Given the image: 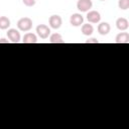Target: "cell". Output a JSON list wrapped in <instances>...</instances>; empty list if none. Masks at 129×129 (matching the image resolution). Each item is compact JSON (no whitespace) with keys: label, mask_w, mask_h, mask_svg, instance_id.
Masks as SVG:
<instances>
[{"label":"cell","mask_w":129,"mask_h":129,"mask_svg":"<svg viewBox=\"0 0 129 129\" xmlns=\"http://www.w3.org/2000/svg\"><path fill=\"white\" fill-rule=\"evenodd\" d=\"M7 36H8V39L11 41V42H14V43H17L20 41V33L18 30H16L15 28H10L8 29L7 31Z\"/></svg>","instance_id":"8992f818"},{"label":"cell","mask_w":129,"mask_h":129,"mask_svg":"<svg viewBox=\"0 0 129 129\" xmlns=\"http://www.w3.org/2000/svg\"><path fill=\"white\" fill-rule=\"evenodd\" d=\"M49 26L53 29H58L62 24V19L59 15H51L48 19Z\"/></svg>","instance_id":"277c9868"},{"label":"cell","mask_w":129,"mask_h":129,"mask_svg":"<svg viewBox=\"0 0 129 129\" xmlns=\"http://www.w3.org/2000/svg\"><path fill=\"white\" fill-rule=\"evenodd\" d=\"M93 6L92 0H78L77 2V8L81 12H87L89 11Z\"/></svg>","instance_id":"3957f363"},{"label":"cell","mask_w":129,"mask_h":129,"mask_svg":"<svg viewBox=\"0 0 129 129\" xmlns=\"http://www.w3.org/2000/svg\"><path fill=\"white\" fill-rule=\"evenodd\" d=\"M17 27L21 31H29L32 27V20L29 17H22L17 21Z\"/></svg>","instance_id":"6da1fadb"},{"label":"cell","mask_w":129,"mask_h":129,"mask_svg":"<svg viewBox=\"0 0 129 129\" xmlns=\"http://www.w3.org/2000/svg\"><path fill=\"white\" fill-rule=\"evenodd\" d=\"M36 33L40 38L45 39L50 34V28L45 24H39L36 26Z\"/></svg>","instance_id":"7a4b0ae2"},{"label":"cell","mask_w":129,"mask_h":129,"mask_svg":"<svg viewBox=\"0 0 129 129\" xmlns=\"http://www.w3.org/2000/svg\"><path fill=\"white\" fill-rule=\"evenodd\" d=\"M49 42L50 43H63L64 40L62 39V36L59 33H53L49 37Z\"/></svg>","instance_id":"4fadbf2b"},{"label":"cell","mask_w":129,"mask_h":129,"mask_svg":"<svg viewBox=\"0 0 129 129\" xmlns=\"http://www.w3.org/2000/svg\"><path fill=\"white\" fill-rule=\"evenodd\" d=\"M116 27H117L119 30L124 31V30H126V29L129 27V22H128V20H127L126 18L120 17V18H118V19L116 20Z\"/></svg>","instance_id":"ba28073f"},{"label":"cell","mask_w":129,"mask_h":129,"mask_svg":"<svg viewBox=\"0 0 129 129\" xmlns=\"http://www.w3.org/2000/svg\"><path fill=\"white\" fill-rule=\"evenodd\" d=\"M8 42H9V40L6 39V38H1L0 39V43H8Z\"/></svg>","instance_id":"ac0fdd59"},{"label":"cell","mask_w":129,"mask_h":129,"mask_svg":"<svg viewBox=\"0 0 129 129\" xmlns=\"http://www.w3.org/2000/svg\"><path fill=\"white\" fill-rule=\"evenodd\" d=\"M10 26V19L6 16H0V29L5 30Z\"/></svg>","instance_id":"5bb4252c"},{"label":"cell","mask_w":129,"mask_h":129,"mask_svg":"<svg viewBox=\"0 0 129 129\" xmlns=\"http://www.w3.org/2000/svg\"><path fill=\"white\" fill-rule=\"evenodd\" d=\"M70 23L75 27L81 26L84 23V17L80 13H74L70 17Z\"/></svg>","instance_id":"5b68a950"},{"label":"cell","mask_w":129,"mask_h":129,"mask_svg":"<svg viewBox=\"0 0 129 129\" xmlns=\"http://www.w3.org/2000/svg\"><path fill=\"white\" fill-rule=\"evenodd\" d=\"M110 29H111V27L108 22H101L98 25V32L101 35H107L110 32Z\"/></svg>","instance_id":"9c48e42d"},{"label":"cell","mask_w":129,"mask_h":129,"mask_svg":"<svg viewBox=\"0 0 129 129\" xmlns=\"http://www.w3.org/2000/svg\"><path fill=\"white\" fill-rule=\"evenodd\" d=\"M87 19L90 23H98L100 20H101V15L98 11L96 10H92V11H89L88 14H87Z\"/></svg>","instance_id":"52a82bcc"},{"label":"cell","mask_w":129,"mask_h":129,"mask_svg":"<svg viewBox=\"0 0 129 129\" xmlns=\"http://www.w3.org/2000/svg\"><path fill=\"white\" fill-rule=\"evenodd\" d=\"M100 1H106V0H100Z\"/></svg>","instance_id":"d6986e66"},{"label":"cell","mask_w":129,"mask_h":129,"mask_svg":"<svg viewBox=\"0 0 129 129\" xmlns=\"http://www.w3.org/2000/svg\"><path fill=\"white\" fill-rule=\"evenodd\" d=\"M116 43H128L129 42V33L128 32H120L115 39Z\"/></svg>","instance_id":"8fae6325"},{"label":"cell","mask_w":129,"mask_h":129,"mask_svg":"<svg viewBox=\"0 0 129 129\" xmlns=\"http://www.w3.org/2000/svg\"><path fill=\"white\" fill-rule=\"evenodd\" d=\"M99 41L96 39V38H89L87 41H86V43H98Z\"/></svg>","instance_id":"e0dca14e"},{"label":"cell","mask_w":129,"mask_h":129,"mask_svg":"<svg viewBox=\"0 0 129 129\" xmlns=\"http://www.w3.org/2000/svg\"><path fill=\"white\" fill-rule=\"evenodd\" d=\"M23 43H36L37 42V37L34 33L28 32L26 34H24L23 38H22Z\"/></svg>","instance_id":"30bf717a"},{"label":"cell","mask_w":129,"mask_h":129,"mask_svg":"<svg viewBox=\"0 0 129 129\" xmlns=\"http://www.w3.org/2000/svg\"><path fill=\"white\" fill-rule=\"evenodd\" d=\"M82 33L84 35H87V36H90L92 35V33L94 32V27L92 24H89V23H86V24H82Z\"/></svg>","instance_id":"7c38bea8"},{"label":"cell","mask_w":129,"mask_h":129,"mask_svg":"<svg viewBox=\"0 0 129 129\" xmlns=\"http://www.w3.org/2000/svg\"><path fill=\"white\" fill-rule=\"evenodd\" d=\"M22 2H23V4H24L25 6H27V7H32V6L35 5L36 0H22Z\"/></svg>","instance_id":"2e32d148"},{"label":"cell","mask_w":129,"mask_h":129,"mask_svg":"<svg viewBox=\"0 0 129 129\" xmlns=\"http://www.w3.org/2000/svg\"><path fill=\"white\" fill-rule=\"evenodd\" d=\"M118 6L122 10H127L129 8V0H119Z\"/></svg>","instance_id":"9a60e30c"}]
</instances>
